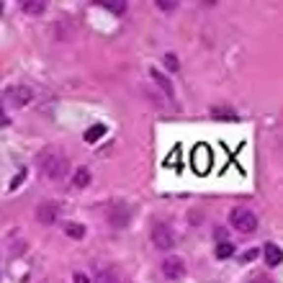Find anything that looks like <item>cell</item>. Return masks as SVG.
I'll list each match as a JSON object with an SVG mask.
<instances>
[{
	"instance_id": "cell-24",
	"label": "cell",
	"mask_w": 283,
	"mask_h": 283,
	"mask_svg": "<svg viewBox=\"0 0 283 283\" xmlns=\"http://www.w3.org/2000/svg\"><path fill=\"white\" fill-rule=\"evenodd\" d=\"M255 255H257V250H247V252H245V260H252Z\"/></svg>"
},
{
	"instance_id": "cell-10",
	"label": "cell",
	"mask_w": 283,
	"mask_h": 283,
	"mask_svg": "<svg viewBox=\"0 0 283 283\" xmlns=\"http://www.w3.org/2000/svg\"><path fill=\"white\" fill-rule=\"evenodd\" d=\"M21 8H24V13L36 16V13H41V10L47 8V0H24V3H21Z\"/></svg>"
},
{
	"instance_id": "cell-7",
	"label": "cell",
	"mask_w": 283,
	"mask_h": 283,
	"mask_svg": "<svg viewBox=\"0 0 283 283\" xmlns=\"http://www.w3.org/2000/svg\"><path fill=\"white\" fill-rule=\"evenodd\" d=\"M31 100H33V90L26 88V85H16V88H10V90H8V103H10V106H16V108L31 103Z\"/></svg>"
},
{
	"instance_id": "cell-5",
	"label": "cell",
	"mask_w": 283,
	"mask_h": 283,
	"mask_svg": "<svg viewBox=\"0 0 283 283\" xmlns=\"http://www.w3.org/2000/svg\"><path fill=\"white\" fill-rule=\"evenodd\" d=\"M162 276L167 281H178V278H183L186 276V265H183V260L175 257V255H170L162 260Z\"/></svg>"
},
{
	"instance_id": "cell-16",
	"label": "cell",
	"mask_w": 283,
	"mask_h": 283,
	"mask_svg": "<svg viewBox=\"0 0 283 283\" xmlns=\"http://www.w3.org/2000/svg\"><path fill=\"white\" fill-rule=\"evenodd\" d=\"M150 75H152V80H155V83H160V88L165 90L167 95H173V85L167 83V77H165V75H160V72H157V70H152Z\"/></svg>"
},
{
	"instance_id": "cell-15",
	"label": "cell",
	"mask_w": 283,
	"mask_h": 283,
	"mask_svg": "<svg viewBox=\"0 0 283 283\" xmlns=\"http://www.w3.org/2000/svg\"><path fill=\"white\" fill-rule=\"evenodd\" d=\"M103 8H108L111 13H124L126 10V0H98Z\"/></svg>"
},
{
	"instance_id": "cell-20",
	"label": "cell",
	"mask_w": 283,
	"mask_h": 283,
	"mask_svg": "<svg viewBox=\"0 0 283 283\" xmlns=\"http://www.w3.org/2000/svg\"><path fill=\"white\" fill-rule=\"evenodd\" d=\"M247 283H273V281H270L268 276H255V278H250V281H247Z\"/></svg>"
},
{
	"instance_id": "cell-22",
	"label": "cell",
	"mask_w": 283,
	"mask_h": 283,
	"mask_svg": "<svg viewBox=\"0 0 283 283\" xmlns=\"http://www.w3.org/2000/svg\"><path fill=\"white\" fill-rule=\"evenodd\" d=\"M72 281H75V283H88V276H85V273H75Z\"/></svg>"
},
{
	"instance_id": "cell-17",
	"label": "cell",
	"mask_w": 283,
	"mask_h": 283,
	"mask_svg": "<svg viewBox=\"0 0 283 283\" xmlns=\"http://www.w3.org/2000/svg\"><path fill=\"white\" fill-rule=\"evenodd\" d=\"M234 255V245H229V242H219V247H217V257L219 260H226V257H232Z\"/></svg>"
},
{
	"instance_id": "cell-3",
	"label": "cell",
	"mask_w": 283,
	"mask_h": 283,
	"mask_svg": "<svg viewBox=\"0 0 283 283\" xmlns=\"http://www.w3.org/2000/svg\"><path fill=\"white\" fill-rule=\"evenodd\" d=\"M190 165L198 175H209L211 165H214V152L209 144H196V150L190 152Z\"/></svg>"
},
{
	"instance_id": "cell-13",
	"label": "cell",
	"mask_w": 283,
	"mask_h": 283,
	"mask_svg": "<svg viewBox=\"0 0 283 283\" xmlns=\"http://www.w3.org/2000/svg\"><path fill=\"white\" fill-rule=\"evenodd\" d=\"M211 116H214V119H219V121H237V113H234L232 108H224V106L211 108Z\"/></svg>"
},
{
	"instance_id": "cell-6",
	"label": "cell",
	"mask_w": 283,
	"mask_h": 283,
	"mask_svg": "<svg viewBox=\"0 0 283 283\" xmlns=\"http://www.w3.org/2000/svg\"><path fill=\"white\" fill-rule=\"evenodd\" d=\"M131 221V209L126 203H113L108 211V224L111 226H126Z\"/></svg>"
},
{
	"instance_id": "cell-4",
	"label": "cell",
	"mask_w": 283,
	"mask_h": 283,
	"mask_svg": "<svg viewBox=\"0 0 283 283\" xmlns=\"http://www.w3.org/2000/svg\"><path fill=\"white\" fill-rule=\"evenodd\" d=\"M150 237H152V245L157 247V250H170V247L175 245V234H173V229H170L167 224H152Z\"/></svg>"
},
{
	"instance_id": "cell-1",
	"label": "cell",
	"mask_w": 283,
	"mask_h": 283,
	"mask_svg": "<svg viewBox=\"0 0 283 283\" xmlns=\"http://www.w3.org/2000/svg\"><path fill=\"white\" fill-rule=\"evenodd\" d=\"M36 165L41 170V175L49 178V180H62L70 173V160H67L64 152H60V150H44L36 157Z\"/></svg>"
},
{
	"instance_id": "cell-12",
	"label": "cell",
	"mask_w": 283,
	"mask_h": 283,
	"mask_svg": "<svg viewBox=\"0 0 283 283\" xmlns=\"http://www.w3.org/2000/svg\"><path fill=\"white\" fill-rule=\"evenodd\" d=\"M64 234L72 237V240H83V237H85V226L77 224V221H67L64 224Z\"/></svg>"
},
{
	"instance_id": "cell-23",
	"label": "cell",
	"mask_w": 283,
	"mask_h": 283,
	"mask_svg": "<svg viewBox=\"0 0 283 283\" xmlns=\"http://www.w3.org/2000/svg\"><path fill=\"white\" fill-rule=\"evenodd\" d=\"M0 126H8V116H5V111H3V106H0Z\"/></svg>"
},
{
	"instance_id": "cell-21",
	"label": "cell",
	"mask_w": 283,
	"mask_h": 283,
	"mask_svg": "<svg viewBox=\"0 0 283 283\" xmlns=\"http://www.w3.org/2000/svg\"><path fill=\"white\" fill-rule=\"evenodd\" d=\"M24 175H26V170H21V173L13 178V183H10V188H18V183H21V180H24Z\"/></svg>"
},
{
	"instance_id": "cell-9",
	"label": "cell",
	"mask_w": 283,
	"mask_h": 283,
	"mask_svg": "<svg viewBox=\"0 0 283 283\" xmlns=\"http://www.w3.org/2000/svg\"><path fill=\"white\" fill-rule=\"evenodd\" d=\"M263 252H265V263L273 268V265H278L281 263V247L278 245H273V242H268L265 247H263Z\"/></svg>"
},
{
	"instance_id": "cell-19",
	"label": "cell",
	"mask_w": 283,
	"mask_h": 283,
	"mask_svg": "<svg viewBox=\"0 0 283 283\" xmlns=\"http://www.w3.org/2000/svg\"><path fill=\"white\" fill-rule=\"evenodd\" d=\"M157 8H162V10H175L178 3H175V0H173V3H170V0H157Z\"/></svg>"
},
{
	"instance_id": "cell-11",
	"label": "cell",
	"mask_w": 283,
	"mask_h": 283,
	"mask_svg": "<svg viewBox=\"0 0 283 283\" xmlns=\"http://www.w3.org/2000/svg\"><path fill=\"white\" fill-rule=\"evenodd\" d=\"M72 186H75V188H85V186H90V170H88V167L75 170V175H72Z\"/></svg>"
},
{
	"instance_id": "cell-8",
	"label": "cell",
	"mask_w": 283,
	"mask_h": 283,
	"mask_svg": "<svg viewBox=\"0 0 283 283\" xmlns=\"http://www.w3.org/2000/svg\"><path fill=\"white\" fill-rule=\"evenodd\" d=\"M57 203L54 201H44V203H39V209H36V219L41 221V224H54L57 221Z\"/></svg>"
},
{
	"instance_id": "cell-18",
	"label": "cell",
	"mask_w": 283,
	"mask_h": 283,
	"mask_svg": "<svg viewBox=\"0 0 283 283\" xmlns=\"http://www.w3.org/2000/svg\"><path fill=\"white\" fill-rule=\"evenodd\" d=\"M162 60H165V64L170 67V72H175L178 67H180V62H178V57H175V54H165Z\"/></svg>"
},
{
	"instance_id": "cell-14",
	"label": "cell",
	"mask_w": 283,
	"mask_h": 283,
	"mask_svg": "<svg viewBox=\"0 0 283 283\" xmlns=\"http://www.w3.org/2000/svg\"><path fill=\"white\" fill-rule=\"evenodd\" d=\"M103 134H106V126H103V124H93V126L85 131V142L93 144V142H98L100 137H103Z\"/></svg>"
},
{
	"instance_id": "cell-25",
	"label": "cell",
	"mask_w": 283,
	"mask_h": 283,
	"mask_svg": "<svg viewBox=\"0 0 283 283\" xmlns=\"http://www.w3.org/2000/svg\"><path fill=\"white\" fill-rule=\"evenodd\" d=\"M0 13H3V3H0Z\"/></svg>"
},
{
	"instance_id": "cell-2",
	"label": "cell",
	"mask_w": 283,
	"mask_h": 283,
	"mask_svg": "<svg viewBox=\"0 0 283 283\" xmlns=\"http://www.w3.org/2000/svg\"><path fill=\"white\" fill-rule=\"evenodd\" d=\"M229 221H232L234 229H240V232H245V234H250V232L257 229V217H255V211L245 209V206L232 209V211H229Z\"/></svg>"
}]
</instances>
